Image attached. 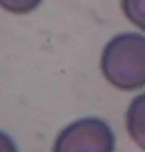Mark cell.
<instances>
[{"label": "cell", "instance_id": "cell-4", "mask_svg": "<svg viewBox=\"0 0 145 152\" xmlns=\"http://www.w3.org/2000/svg\"><path fill=\"white\" fill-rule=\"evenodd\" d=\"M122 10L131 24L145 31V0H122Z\"/></svg>", "mask_w": 145, "mask_h": 152}, {"label": "cell", "instance_id": "cell-6", "mask_svg": "<svg viewBox=\"0 0 145 152\" xmlns=\"http://www.w3.org/2000/svg\"><path fill=\"white\" fill-rule=\"evenodd\" d=\"M0 152H17V146H16L14 140L2 130H0Z\"/></svg>", "mask_w": 145, "mask_h": 152}, {"label": "cell", "instance_id": "cell-2", "mask_svg": "<svg viewBox=\"0 0 145 152\" xmlns=\"http://www.w3.org/2000/svg\"><path fill=\"white\" fill-rule=\"evenodd\" d=\"M115 137L100 118H81L64 127L53 143L52 152H114Z\"/></svg>", "mask_w": 145, "mask_h": 152}, {"label": "cell", "instance_id": "cell-5", "mask_svg": "<svg viewBox=\"0 0 145 152\" xmlns=\"http://www.w3.org/2000/svg\"><path fill=\"white\" fill-rule=\"evenodd\" d=\"M42 0H0V7L14 14H27L36 10Z\"/></svg>", "mask_w": 145, "mask_h": 152}, {"label": "cell", "instance_id": "cell-3", "mask_svg": "<svg viewBox=\"0 0 145 152\" xmlns=\"http://www.w3.org/2000/svg\"><path fill=\"white\" fill-rule=\"evenodd\" d=\"M126 132L130 138L145 152V93L136 96L126 110Z\"/></svg>", "mask_w": 145, "mask_h": 152}, {"label": "cell", "instance_id": "cell-1", "mask_svg": "<svg viewBox=\"0 0 145 152\" xmlns=\"http://www.w3.org/2000/svg\"><path fill=\"white\" fill-rule=\"evenodd\" d=\"M100 67L105 78L122 91L145 86V36L122 33L105 46Z\"/></svg>", "mask_w": 145, "mask_h": 152}]
</instances>
